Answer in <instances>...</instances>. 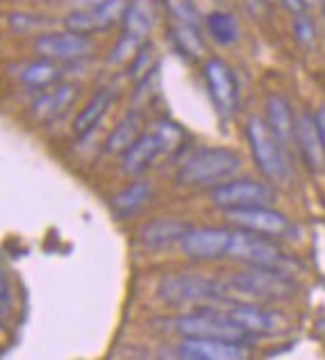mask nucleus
<instances>
[{"label":"nucleus","instance_id":"f257e3e1","mask_svg":"<svg viewBox=\"0 0 325 360\" xmlns=\"http://www.w3.org/2000/svg\"><path fill=\"white\" fill-rule=\"evenodd\" d=\"M241 158L223 146L200 148L180 167L175 180L183 187H216L237 176Z\"/></svg>","mask_w":325,"mask_h":360},{"label":"nucleus","instance_id":"f03ea898","mask_svg":"<svg viewBox=\"0 0 325 360\" xmlns=\"http://www.w3.org/2000/svg\"><path fill=\"white\" fill-rule=\"evenodd\" d=\"M227 258L246 262L251 267H264V269H278L284 271L291 267L289 258L275 246L273 242L264 240L260 233L251 231H230V244H227Z\"/></svg>","mask_w":325,"mask_h":360},{"label":"nucleus","instance_id":"7ed1b4c3","mask_svg":"<svg viewBox=\"0 0 325 360\" xmlns=\"http://www.w3.org/2000/svg\"><path fill=\"white\" fill-rule=\"evenodd\" d=\"M159 299L168 306H198L214 299H223V285L221 283L207 281L196 274H168L161 278L157 288Z\"/></svg>","mask_w":325,"mask_h":360},{"label":"nucleus","instance_id":"20e7f679","mask_svg":"<svg viewBox=\"0 0 325 360\" xmlns=\"http://www.w3.org/2000/svg\"><path fill=\"white\" fill-rule=\"evenodd\" d=\"M241 292L246 297H255L262 301H280L293 297L296 285L284 271L251 267L248 271L234 274L230 285H223V292Z\"/></svg>","mask_w":325,"mask_h":360},{"label":"nucleus","instance_id":"39448f33","mask_svg":"<svg viewBox=\"0 0 325 360\" xmlns=\"http://www.w3.org/2000/svg\"><path fill=\"white\" fill-rule=\"evenodd\" d=\"M246 135L260 172L271 180H282L289 167H286L282 144L271 132V128L266 126V121L260 117H251L246 126Z\"/></svg>","mask_w":325,"mask_h":360},{"label":"nucleus","instance_id":"423d86ee","mask_svg":"<svg viewBox=\"0 0 325 360\" xmlns=\"http://www.w3.org/2000/svg\"><path fill=\"white\" fill-rule=\"evenodd\" d=\"M175 328L185 338H214V340H227V342H246L248 333L234 324L225 312L216 310H200L194 315H185L175 321Z\"/></svg>","mask_w":325,"mask_h":360},{"label":"nucleus","instance_id":"0eeeda50","mask_svg":"<svg viewBox=\"0 0 325 360\" xmlns=\"http://www.w3.org/2000/svg\"><path fill=\"white\" fill-rule=\"evenodd\" d=\"M209 198L214 201L218 207H251V205H269L273 203L275 192L264 183H257V180H225V183L212 187Z\"/></svg>","mask_w":325,"mask_h":360},{"label":"nucleus","instance_id":"6e6552de","mask_svg":"<svg viewBox=\"0 0 325 360\" xmlns=\"http://www.w3.org/2000/svg\"><path fill=\"white\" fill-rule=\"evenodd\" d=\"M126 7L128 0H102V3L93 7L73 9V12L64 16V27L87 37L93 32L110 30V27H114L123 18Z\"/></svg>","mask_w":325,"mask_h":360},{"label":"nucleus","instance_id":"1a4fd4ad","mask_svg":"<svg viewBox=\"0 0 325 360\" xmlns=\"http://www.w3.org/2000/svg\"><path fill=\"white\" fill-rule=\"evenodd\" d=\"M93 51V44L87 34L62 30V32H44L37 37L34 53L39 58L55 60V62H78L87 58Z\"/></svg>","mask_w":325,"mask_h":360},{"label":"nucleus","instance_id":"9d476101","mask_svg":"<svg viewBox=\"0 0 325 360\" xmlns=\"http://www.w3.org/2000/svg\"><path fill=\"white\" fill-rule=\"evenodd\" d=\"M225 217L230 219L237 229L269 235V238H280L289 231V219L266 205H251V207H230L225 210Z\"/></svg>","mask_w":325,"mask_h":360},{"label":"nucleus","instance_id":"9b49d317","mask_svg":"<svg viewBox=\"0 0 325 360\" xmlns=\"http://www.w3.org/2000/svg\"><path fill=\"white\" fill-rule=\"evenodd\" d=\"M205 80L216 110L223 117H230L239 105V84L232 69L223 60L212 58L205 64Z\"/></svg>","mask_w":325,"mask_h":360},{"label":"nucleus","instance_id":"f8f14e48","mask_svg":"<svg viewBox=\"0 0 325 360\" xmlns=\"http://www.w3.org/2000/svg\"><path fill=\"white\" fill-rule=\"evenodd\" d=\"M230 231L225 229H189L180 240L185 255L191 260H218L227 253Z\"/></svg>","mask_w":325,"mask_h":360},{"label":"nucleus","instance_id":"ddd939ff","mask_svg":"<svg viewBox=\"0 0 325 360\" xmlns=\"http://www.w3.org/2000/svg\"><path fill=\"white\" fill-rule=\"evenodd\" d=\"M178 356L187 360H241L248 356L241 342H227L214 338H185L178 347Z\"/></svg>","mask_w":325,"mask_h":360},{"label":"nucleus","instance_id":"4468645a","mask_svg":"<svg viewBox=\"0 0 325 360\" xmlns=\"http://www.w3.org/2000/svg\"><path fill=\"white\" fill-rule=\"evenodd\" d=\"M296 139H298L305 165L312 169L314 174L325 172V148H323V139L317 126V119H314L310 112L300 115L298 123H296Z\"/></svg>","mask_w":325,"mask_h":360},{"label":"nucleus","instance_id":"2eb2a0df","mask_svg":"<svg viewBox=\"0 0 325 360\" xmlns=\"http://www.w3.org/2000/svg\"><path fill=\"white\" fill-rule=\"evenodd\" d=\"M159 153H161V146L155 137V132H152V135H139L126 150H123V172L130 176H139L155 162Z\"/></svg>","mask_w":325,"mask_h":360},{"label":"nucleus","instance_id":"dca6fc26","mask_svg":"<svg viewBox=\"0 0 325 360\" xmlns=\"http://www.w3.org/2000/svg\"><path fill=\"white\" fill-rule=\"evenodd\" d=\"M189 231L187 221L180 219H152L146 224L139 233V240L148 249H166V246L175 244L185 238V233Z\"/></svg>","mask_w":325,"mask_h":360},{"label":"nucleus","instance_id":"f3484780","mask_svg":"<svg viewBox=\"0 0 325 360\" xmlns=\"http://www.w3.org/2000/svg\"><path fill=\"white\" fill-rule=\"evenodd\" d=\"M78 91H80L78 84H69V82L57 84V87L51 91H44L32 105L34 117L41 121H51L55 117L64 115V112L71 108V103L78 98Z\"/></svg>","mask_w":325,"mask_h":360},{"label":"nucleus","instance_id":"a211bd4d","mask_svg":"<svg viewBox=\"0 0 325 360\" xmlns=\"http://www.w3.org/2000/svg\"><path fill=\"white\" fill-rule=\"evenodd\" d=\"M123 34L132 37L139 44H146L148 34L155 25V12H152L150 0H130L126 12H123Z\"/></svg>","mask_w":325,"mask_h":360},{"label":"nucleus","instance_id":"6ab92c4d","mask_svg":"<svg viewBox=\"0 0 325 360\" xmlns=\"http://www.w3.org/2000/svg\"><path fill=\"white\" fill-rule=\"evenodd\" d=\"M225 315L230 317L234 324H239L248 335H264L271 333L275 328V317L271 312H266L262 308L253 306V303H232L230 308L225 310Z\"/></svg>","mask_w":325,"mask_h":360},{"label":"nucleus","instance_id":"aec40b11","mask_svg":"<svg viewBox=\"0 0 325 360\" xmlns=\"http://www.w3.org/2000/svg\"><path fill=\"white\" fill-rule=\"evenodd\" d=\"M266 126L271 128V132L278 137L280 144L291 141V137L296 135L291 105L286 103V98L278 96V94H271V96L266 98Z\"/></svg>","mask_w":325,"mask_h":360},{"label":"nucleus","instance_id":"412c9836","mask_svg":"<svg viewBox=\"0 0 325 360\" xmlns=\"http://www.w3.org/2000/svg\"><path fill=\"white\" fill-rule=\"evenodd\" d=\"M112 101H114V96H112V91H110V89L95 91L93 96H91V101L82 108V112H80V115L75 117V121H73L75 135H78V137L89 135V132L102 121L105 112H107V110L112 108Z\"/></svg>","mask_w":325,"mask_h":360},{"label":"nucleus","instance_id":"4be33fe9","mask_svg":"<svg viewBox=\"0 0 325 360\" xmlns=\"http://www.w3.org/2000/svg\"><path fill=\"white\" fill-rule=\"evenodd\" d=\"M205 30L209 34V39L218 46H234L241 37V30H239L237 16L230 12H223V9H216V12L205 16Z\"/></svg>","mask_w":325,"mask_h":360},{"label":"nucleus","instance_id":"5701e85b","mask_svg":"<svg viewBox=\"0 0 325 360\" xmlns=\"http://www.w3.org/2000/svg\"><path fill=\"white\" fill-rule=\"evenodd\" d=\"M60 78H62V66L55 60H46V58L30 62L21 73V80L32 89H48L57 84Z\"/></svg>","mask_w":325,"mask_h":360},{"label":"nucleus","instance_id":"b1692460","mask_svg":"<svg viewBox=\"0 0 325 360\" xmlns=\"http://www.w3.org/2000/svg\"><path fill=\"white\" fill-rule=\"evenodd\" d=\"M171 37H173V44L178 46V51L185 53L191 60H198L200 55L205 53V41H203V34H200V23L175 21L173 27H171Z\"/></svg>","mask_w":325,"mask_h":360},{"label":"nucleus","instance_id":"393cba45","mask_svg":"<svg viewBox=\"0 0 325 360\" xmlns=\"http://www.w3.org/2000/svg\"><path fill=\"white\" fill-rule=\"evenodd\" d=\"M150 198H152L150 183H135L112 198V207L119 217H130V214L139 212Z\"/></svg>","mask_w":325,"mask_h":360},{"label":"nucleus","instance_id":"a878e982","mask_svg":"<svg viewBox=\"0 0 325 360\" xmlns=\"http://www.w3.org/2000/svg\"><path fill=\"white\" fill-rule=\"evenodd\" d=\"M141 126H139V115L137 112H130L128 117H123L119 123H117V128L112 130V135L107 139V153H114V155H119L123 153L132 141H135L139 135H141Z\"/></svg>","mask_w":325,"mask_h":360},{"label":"nucleus","instance_id":"bb28decb","mask_svg":"<svg viewBox=\"0 0 325 360\" xmlns=\"http://www.w3.org/2000/svg\"><path fill=\"white\" fill-rule=\"evenodd\" d=\"M155 137L161 146V153H164V150H175L180 146V141L185 137V130L173 121H159L155 126Z\"/></svg>","mask_w":325,"mask_h":360},{"label":"nucleus","instance_id":"cd10ccee","mask_svg":"<svg viewBox=\"0 0 325 360\" xmlns=\"http://www.w3.org/2000/svg\"><path fill=\"white\" fill-rule=\"evenodd\" d=\"M141 46L143 44H139L137 39H132V37L121 34V39L117 41V46H114V51L110 55V64H123V62L132 60L139 53Z\"/></svg>","mask_w":325,"mask_h":360},{"label":"nucleus","instance_id":"c85d7f7f","mask_svg":"<svg viewBox=\"0 0 325 360\" xmlns=\"http://www.w3.org/2000/svg\"><path fill=\"white\" fill-rule=\"evenodd\" d=\"M293 34H296V39H298V44L305 46V49H312V46L317 44V27H314L312 18L303 16V14H298V18H296Z\"/></svg>","mask_w":325,"mask_h":360},{"label":"nucleus","instance_id":"c756f323","mask_svg":"<svg viewBox=\"0 0 325 360\" xmlns=\"http://www.w3.org/2000/svg\"><path fill=\"white\" fill-rule=\"evenodd\" d=\"M46 21L39 16H32V14H12L9 16V25L12 30L16 32H32V30H39Z\"/></svg>","mask_w":325,"mask_h":360},{"label":"nucleus","instance_id":"7c9ffc66","mask_svg":"<svg viewBox=\"0 0 325 360\" xmlns=\"http://www.w3.org/2000/svg\"><path fill=\"white\" fill-rule=\"evenodd\" d=\"M280 3H284V7L289 9V12H293V14H300L303 9H305L303 0H280Z\"/></svg>","mask_w":325,"mask_h":360},{"label":"nucleus","instance_id":"2f4dec72","mask_svg":"<svg viewBox=\"0 0 325 360\" xmlns=\"http://www.w3.org/2000/svg\"><path fill=\"white\" fill-rule=\"evenodd\" d=\"M317 126H319V132H321V139H323V148H325V105L317 112Z\"/></svg>","mask_w":325,"mask_h":360},{"label":"nucleus","instance_id":"473e14b6","mask_svg":"<svg viewBox=\"0 0 325 360\" xmlns=\"http://www.w3.org/2000/svg\"><path fill=\"white\" fill-rule=\"evenodd\" d=\"M12 315V303L7 297H0V319H5Z\"/></svg>","mask_w":325,"mask_h":360},{"label":"nucleus","instance_id":"72a5a7b5","mask_svg":"<svg viewBox=\"0 0 325 360\" xmlns=\"http://www.w3.org/2000/svg\"><path fill=\"white\" fill-rule=\"evenodd\" d=\"M98 3H102V0H71L73 9H82V7H93V5H98Z\"/></svg>","mask_w":325,"mask_h":360},{"label":"nucleus","instance_id":"f704fd0d","mask_svg":"<svg viewBox=\"0 0 325 360\" xmlns=\"http://www.w3.org/2000/svg\"><path fill=\"white\" fill-rule=\"evenodd\" d=\"M0 297H7V281L3 274H0Z\"/></svg>","mask_w":325,"mask_h":360},{"label":"nucleus","instance_id":"c9c22d12","mask_svg":"<svg viewBox=\"0 0 325 360\" xmlns=\"http://www.w3.org/2000/svg\"><path fill=\"white\" fill-rule=\"evenodd\" d=\"M303 3H305V7H307V5H314V3H319V0H303Z\"/></svg>","mask_w":325,"mask_h":360},{"label":"nucleus","instance_id":"e433bc0d","mask_svg":"<svg viewBox=\"0 0 325 360\" xmlns=\"http://www.w3.org/2000/svg\"><path fill=\"white\" fill-rule=\"evenodd\" d=\"M323 14H325V0H323Z\"/></svg>","mask_w":325,"mask_h":360}]
</instances>
